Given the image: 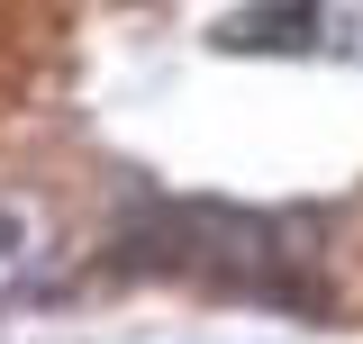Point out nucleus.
Returning <instances> with one entry per match:
<instances>
[{"instance_id":"f03ea898","label":"nucleus","mask_w":363,"mask_h":344,"mask_svg":"<svg viewBox=\"0 0 363 344\" xmlns=\"http://www.w3.org/2000/svg\"><path fill=\"white\" fill-rule=\"evenodd\" d=\"M300 37H309L300 9H281V18H227L218 28V45H300Z\"/></svg>"},{"instance_id":"f257e3e1","label":"nucleus","mask_w":363,"mask_h":344,"mask_svg":"<svg viewBox=\"0 0 363 344\" xmlns=\"http://www.w3.org/2000/svg\"><path fill=\"white\" fill-rule=\"evenodd\" d=\"M55 263H64V217L45 209L37 190L0 181V308L28 299V290H45Z\"/></svg>"}]
</instances>
